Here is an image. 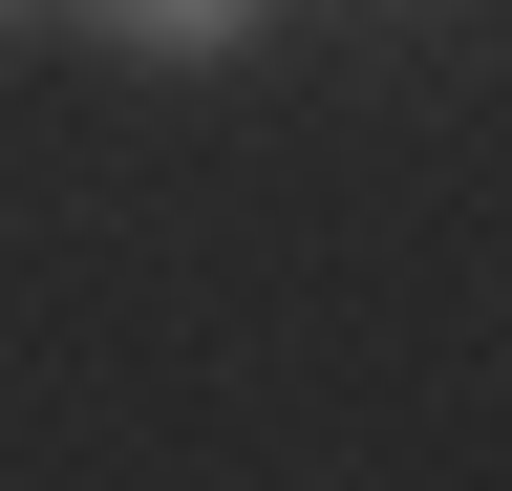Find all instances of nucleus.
<instances>
[{"label":"nucleus","instance_id":"f257e3e1","mask_svg":"<svg viewBox=\"0 0 512 491\" xmlns=\"http://www.w3.org/2000/svg\"><path fill=\"white\" fill-rule=\"evenodd\" d=\"M86 22H107V43H150V65H192V43H235V22H256V0H86Z\"/></svg>","mask_w":512,"mask_h":491}]
</instances>
